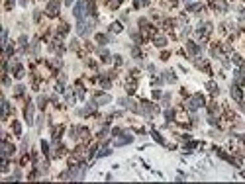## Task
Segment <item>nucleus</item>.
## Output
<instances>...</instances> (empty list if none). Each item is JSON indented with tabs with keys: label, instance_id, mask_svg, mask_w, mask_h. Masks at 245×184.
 <instances>
[{
	"label": "nucleus",
	"instance_id": "f257e3e1",
	"mask_svg": "<svg viewBox=\"0 0 245 184\" xmlns=\"http://www.w3.org/2000/svg\"><path fill=\"white\" fill-rule=\"evenodd\" d=\"M92 12V4H90V0H78L77 8H74V16H77V20H84L86 16H90Z\"/></svg>",
	"mask_w": 245,
	"mask_h": 184
},
{
	"label": "nucleus",
	"instance_id": "f03ea898",
	"mask_svg": "<svg viewBox=\"0 0 245 184\" xmlns=\"http://www.w3.org/2000/svg\"><path fill=\"white\" fill-rule=\"evenodd\" d=\"M92 28H94V20H78L77 30H78V34H81V35H88V31Z\"/></svg>",
	"mask_w": 245,
	"mask_h": 184
},
{
	"label": "nucleus",
	"instance_id": "7ed1b4c3",
	"mask_svg": "<svg viewBox=\"0 0 245 184\" xmlns=\"http://www.w3.org/2000/svg\"><path fill=\"white\" fill-rule=\"evenodd\" d=\"M202 106H204V98L202 96H194V98L188 100V110H198Z\"/></svg>",
	"mask_w": 245,
	"mask_h": 184
},
{
	"label": "nucleus",
	"instance_id": "20e7f679",
	"mask_svg": "<svg viewBox=\"0 0 245 184\" xmlns=\"http://www.w3.org/2000/svg\"><path fill=\"white\" fill-rule=\"evenodd\" d=\"M57 14H59V2H57V0H51V2L47 4V16L55 18Z\"/></svg>",
	"mask_w": 245,
	"mask_h": 184
},
{
	"label": "nucleus",
	"instance_id": "39448f33",
	"mask_svg": "<svg viewBox=\"0 0 245 184\" xmlns=\"http://www.w3.org/2000/svg\"><path fill=\"white\" fill-rule=\"evenodd\" d=\"M26 120H28V123L34 122V106H28V110H26Z\"/></svg>",
	"mask_w": 245,
	"mask_h": 184
},
{
	"label": "nucleus",
	"instance_id": "423d86ee",
	"mask_svg": "<svg viewBox=\"0 0 245 184\" xmlns=\"http://www.w3.org/2000/svg\"><path fill=\"white\" fill-rule=\"evenodd\" d=\"M165 43H167V39H165V37H163V35H157V37H155V45H159V47H163V45H165Z\"/></svg>",
	"mask_w": 245,
	"mask_h": 184
},
{
	"label": "nucleus",
	"instance_id": "0eeeda50",
	"mask_svg": "<svg viewBox=\"0 0 245 184\" xmlns=\"http://www.w3.org/2000/svg\"><path fill=\"white\" fill-rule=\"evenodd\" d=\"M231 92H233V98H235V100H241V90H239L237 86H233Z\"/></svg>",
	"mask_w": 245,
	"mask_h": 184
},
{
	"label": "nucleus",
	"instance_id": "6e6552de",
	"mask_svg": "<svg viewBox=\"0 0 245 184\" xmlns=\"http://www.w3.org/2000/svg\"><path fill=\"white\" fill-rule=\"evenodd\" d=\"M110 102V96H96V104H106Z\"/></svg>",
	"mask_w": 245,
	"mask_h": 184
},
{
	"label": "nucleus",
	"instance_id": "1a4fd4ad",
	"mask_svg": "<svg viewBox=\"0 0 245 184\" xmlns=\"http://www.w3.org/2000/svg\"><path fill=\"white\" fill-rule=\"evenodd\" d=\"M110 30L114 31V34H118V31L122 30V24H120V22H116V24H112V26H110Z\"/></svg>",
	"mask_w": 245,
	"mask_h": 184
},
{
	"label": "nucleus",
	"instance_id": "9d476101",
	"mask_svg": "<svg viewBox=\"0 0 245 184\" xmlns=\"http://www.w3.org/2000/svg\"><path fill=\"white\" fill-rule=\"evenodd\" d=\"M188 51L192 53V55H198V51H200V49H198V47L194 45V43H188Z\"/></svg>",
	"mask_w": 245,
	"mask_h": 184
},
{
	"label": "nucleus",
	"instance_id": "9b49d317",
	"mask_svg": "<svg viewBox=\"0 0 245 184\" xmlns=\"http://www.w3.org/2000/svg\"><path fill=\"white\" fill-rule=\"evenodd\" d=\"M208 88H210L212 92H214V94H216V92H218V86H216L214 82H208Z\"/></svg>",
	"mask_w": 245,
	"mask_h": 184
},
{
	"label": "nucleus",
	"instance_id": "f8f14e48",
	"mask_svg": "<svg viewBox=\"0 0 245 184\" xmlns=\"http://www.w3.org/2000/svg\"><path fill=\"white\" fill-rule=\"evenodd\" d=\"M96 39H98L100 43H106V41H108V37H106V35H96Z\"/></svg>",
	"mask_w": 245,
	"mask_h": 184
},
{
	"label": "nucleus",
	"instance_id": "ddd939ff",
	"mask_svg": "<svg viewBox=\"0 0 245 184\" xmlns=\"http://www.w3.org/2000/svg\"><path fill=\"white\" fill-rule=\"evenodd\" d=\"M65 4H67V6H71V4H73V0H65Z\"/></svg>",
	"mask_w": 245,
	"mask_h": 184
},
{
	"label": "nucleus",
	"instance_id": "4468645a",
	"mask_svg": "<svg viewBox=\"0 0 245 184\" xmlns=\"http://www.w3.org/2000/svg\"><path fill=\"white\" fill-rule=\"evenodd\" d=\"M12 2H14V0H10V6H12Z\"/></svg>",
	"mask_w": 245,
	"mask_h": 184
}]
</instances>
